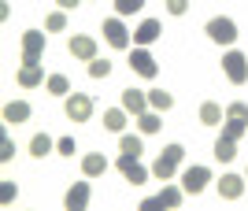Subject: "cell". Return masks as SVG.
I'll return each instance as SVG.
<instances>
[{
  "instance_id": "cell-1",
  "label": "cell",
  "mask_w": 248,
  "mask_h": 211,
  "mask_svg": "<svg viewBox=\"0 0 248 211\" xmlns=\"http://www.w3.org/2000/svg\"><path fill=\"white\" fill-rule=\"evenodd\" d=\"M182 156H186V148H182V145H167L163 152L155 156V163H152V178L170 181V178H174V170H178V163H182Z\"/></svg>"
},
{
  "instance_id": "cell-2",
  "label": "cell",
  "mask_w": 248,
  "mask_h": 211,
  "mask_svg": "<svg viewBox=\"0 0 248 211\" xmlns=\"http://www.w3.org/2000/svg\"><path fill=\"white\" fill-rule=\"evenodd\" d=\"M204 30H207V37H211L215 45H233V41H237V22L226 19V15H215V19H207Z\"/></svg>"
},
{
  "instance_id": "cell-3",
  "label": "cell",
  "mask_w": 248,
  "mask_h": 211,
  "mask_svg": "<svg viewBox=\"0 0 248 211\" xmlns=\"http://www.w3.org/2000/svg\"><path fill=\"white\" fill-rule=\"evenodd\" d=\"M63 111H67L71 122H89V115H93V96L89 93H67Z\"/></svg>"
},
{
  "instance_id": "cell-4",
  "label": "cell",
  "mask_w": 248,
  "mask_h": 211,
  "mask_svg": "<svg viewBox=\"0 0 248 211\" xmlns=\"http://www.w3.org/2000/svg\"><path fill=\"white\" fill-rule=\"evenodd\" d=\"M222 71H226V78H230L233 85H245V82H248V60H245V52L230 48V52L222 56Z\"/></svg>"
},
{
  "instance_id": "cell-5",
  "label": "cell",
  "mask_w": 248,
  "mask_h": 211,
  "mask_svg": "<svg viewBox=\"0 0 248 211\" xmlns=\"http://www.w3.org/2000/svg\"><path fill=\"white\" fill-rule=\"evenodd\" d=\"M115 167H119V174H123L130 185H145V181H148V170L137 163V156H126V152H123V156L115 159Z\"/></svg>"
},
{
  "instance_id": "cell-6",
  "label": "cell",
  "mask_w": 248,
  "mask_h": 211,
  "mask_svg": "<svg viewBox=\"0 0 248 211\" xmlns=\"http://www.w3.org/2000/svg\"><path fill=\"white\" fill-rule=\"evenodd\" d=\"M41 56H45V33L26 30L22 33V63H41Z\"/></svg>"
},
{
  "instance_id": "cell-7",
  "label": "cell",
  "mask_w": 248,
  "mask_h": 211,
  "mask_svg": "<svg viewBox=\"0 0 248 211\" xmlns=\"http://www.w3.org/2000/svg\"><path fill=\"white\" fill-rule=\"evenodd\" d=\"M130 71L141 74V78H155V74H159V63H155V56L148 52V48H134V52H130Z\"/></svg>"
},
{
  "instance_id": "cell-8",
  "label": "cell",
  "mask_w": 248,
  "mask_h": 211,
  "mask_svg": "<svg viewBox=\"0 0 248 211\" xmlns=\"http://www.w3.org/2000/svg\"><path fill=\"white\" fill-rule=\"evenodd\" d=\"M207 181H211V170L197 163V167H186V174H182V189L197 196V193H204V185H207Z\"/></svg>"
},
{
  "instance_id": "cell-9",
  "label": "cell",
  "mask_w": 248,
  "mask_h": 211,
  "mask_svg": "<svg viewBox=\"0 0 248 211\" xmlns=\"http://www.w3.org/2000/svg\"><path fill=\"white\" fill-rule=\"evenodd\" d=\"M104 41L111 48H130V30L119 19H104Z\"/></svg>"
},
{
  "instance_id": "cell-10",
  "label": "cell",
  "mask_w": 248,
  "mask_h": 211,
  "mask_svg": "<svg viewBox=\"0 0 248 211\" xmlns=\"http://www.w3.org/2000/svg\"><path fill=\"white\" fill-rule=\"evenodd\" d=\"M67 52L78 56V60H96V37H85V33H74L71 41H67Z\"/></svg>"
},
{
  "instance_id": "cell-11",
  "label": "cell",
  "mask_w": 248,
  "mask_h": 211,
  "mask_svg": "<svg viewBox=\"0 0 248 211\" xmlns=\"http://www.w3.org/2000/svg\"><path fill=\"white\" fill-rule=\"evenodd\" d=\"M245 185L248 181L241 178V174H222V178H218V196H222V200H241V196H245Z\"/></svg>"
},
{
  "instance_id": "cell-12",
  "label": "cell",
  "mask_w": 248,
  "mask_h": 211,
  "mask_svg": "<svg viewBox=\"0 0 248 211\" xmlns=\"http://www.w3.org/2000/svg\"><path fill=\"white\" fill-rule=\"evenodd\" d=\"M63 204H67V211H85L89 208V181H74L63 196Z\"/></svg>"
},
{
  "instance_id": "cell-13",
  "label": "cell",
  "mask_w": 248,
  "mask_h": 211,
  "mask_svg": "<svg viewBox=\"0 0 248 211\" xmlns=\"http://www.w3.org/2000/svg\"><path fill=\"white\" fill-rule=\"evenodd\" d=\"M123 107L137 119L141 111H148V93H141V89H123Z\"/></svg>"
},
{
  "instance_id": "cell-14",
  "label": "cell",
  "mask_w": 248,
  "mask_h": 211,
  "mask_svg": "<svg viewBox=\"0 0 248 211\" xmlns=\"http://www.w3.org/2000/svg\"><path fill=\"white\" fill-rule=\"evenodd\" d=\"M104 170H108L104 152H89V156H82V174H85V178H100Z\"/></svg>"
},
{
  "instance_id": "cell-15",
  "label": "cell",
  "mask_w": 248,
  "mask_h": 211,
  "mask_svg": "<svg viewBox=\"0 0 248 211\" xmlns=\"http://www.w3.org/2000/svg\"><path fill=\"white\" fill-rule=\"evenodd\" d=\"M41 82H45L41 63H22L19 67V85H22V89H33V85H41Z\"/></svg>"
},
{
  "instance_id": "cell-16",
  "label": "cell",
  "mask_w": 248,
  "mask_h": 211,
  "mask_svg": "<svg viewBox=\"0 0 248 211\" xmlns=\"http://www.w3.org/2000/svg\"><path fill=\"white\" fill-rule=\"evenodd\" d=\"M126 107H108L104 111V130H111V134H123V126H126Z\"/></svg>"
},
{
  "instance_id": "cell-17",
  "label": "cell",
  "mask_w": 248,
  "mask_h": 211,
  "mask_svg": "<svg viewBox=\"0 0 248 211\" xmlns=\"http://www.w3.org/2000/svg\"><path fill=\"white\" fill-rule=\"evenodd\" d=\"M26 119H30V104H26V100H11V104L4 107V122H15V126H19Z\"/></svg>"
},
{
  "instance_id": "cell-18",
  "label": "cell",
  "mask_w": 248,
  "mask_h": 211,
  "mask_svg": "<svg viewBox=\"0 0 248 211\" xmlns=\"http://www.w3.org/2000/svg\"><path fill=\"white\" fill-rule=\"evenodd\" d=\"M237 156V141L230 137V134H218L215 141V159H222V163H230V159Z\"/></svg>"
},
{
  "instance_id": "cell-19",
  "label": "cell",
  "mask_w": 248,
  "mask_h": 211,
  "mask_svg": "<svg viewBox=\"0 0 248 211\" xmlns=\"http://www.w3.org/2000/svg\"><path fill=\"white\" fill-rule=\"evenodd\" d=\"M155 37H159V22H155V19H145V22L134 30V41H137V45H152Z\"/></svg>"
},
{
  "instance_id": "cell-20",
  "label": "cell",
  "mask_w": 248,
  "mask_h": 211,
  "mask_svg": "<svg viewBox=\"0 0 248 211\" xmlns=\"http://www.w3.org/2000/svg\"><path fill=\"white\" fill-rule=\"evenodd\" d=\"M200 122H204V126H218V122H222V107H218L215 100H204V104H200Z\"/></svg>"
},
{
  "instance_id": "cell-21",
  "label": "cell",
  "mask_w": 248,
  "mask_h": 211,
  "mask_svg": "<svg viewBox=\"0 0 248 211\" xmlns=\"http://www.w3.org/2000/svg\"><path fill=\"white\" fill-rule=\"evenodd\" d=\"M159 126H163V119H159V111H152V107L137 115V130H141V134H155Z\"/></svg>"
},
{
  "instance_id": "cell-22",
  "label": "cell",
  "mask_w": 248,
  "mask_h": 211,
  "mask_svg": "<svg viewBox=\"0 0 248 211\" xmlns=\"http://www.w3.org/2000/svg\"><path fill=\"white\" fill-rule=\"evenodd\" d=\"M170 104H174V96L167 93V89H148V107L152 111H167Z\"/></svg>"
},
{
  "instance_id": "cell-23",
  "label": "cell",
  "mask_w": 248,
  "mask_h": 211,
  "mask_svg": "<svg viewBox=\"0 0 248 211\" xmlns=\"http://www.w3.org/2000/svg\"><path fill=\"white\" fill-rule=\"evenodd\" d=\"M52 148H56V141H52L48 134H33L30 137V156H48Z\"/></svg>"
},
{
  "instance_id": "cell-24",
  "label": "cell",
  "mask_w": 248,
  "mask_h": 211,
  "mask_svg": "<svg viewBox=\"0 0 248 211\" xmlns=\"http://www.w3.org/2000/svg\"><path fill=\"white\" fill-rule=\"evenodd\" d=\"M182 196H186V189H182V185H163L159 204H163V208H178V204H182Z\"/></svg>"
},
{
  "instance_id": "cell-25",
  "label": "cell",
  "mask_w": 248,
  "mask_h": 211,
  "mask_svg": "<svg viewBox=\"0 0 248 211\" xmlns=\"http://www.w3.org/2000/svg\"><path fill=\"white\" fill-rule=\"evenodd\" d=\"M45 89L56 93V96H67V93H71V82H67L63 74H48V78H45Z\"/></svg>"
},
{
  "instance_id": "cell-26",
  "label": "cell",
  "mask_w": 248,
  "mask_h": 211,
  "mask_svg": "<svg viewBox=\"0 0 248 211\" xmlns=\"http://www.w3.org/2000/svg\"><path fill=\"white\" fill-rule=\"evenodd\" d=\"M119 148H123L126 156H141L145 148H141V137L137 134H119Z\"/></svg>"
},
{
  "instance_id": "cell-27",
  "label": "cell",
  "mask_w": 248,
  "mask_h": 211,
  "mask_svg": "<svg viewBox=\"0 0 248 211\" xmlns=\"http://www.w3.org/2000/svg\"><path fill=\"white\" fill-rule=\"evenodd\" d=\"M245 130H248V122H245V119L226 115V126H222V134H230L233 141H241V137H245Z\"/></svg>"
},
{
  "instance_id": "cell-28",
  "label": "cell",
  "mask_w": 248,
  "mask_h": 211,
  "mask_svg": "<svg viewBox=\"0 0 248 211\" xmlns=\"http://www.w3.org/2000/svg\"><path fill=\"white\" fill-rule=\"evenodd\" d=\"M63 26H67V11H52V15H48V19H45V30H52V33H60L63 30Z\"/></svg>"
},
{
  "instance_id": "cell-29",
  "label": "cell",
  "mask_w": 248,
  "mask_h": 211,
  "mask_svg": "<svg viewBox=\"0 0 248 211\" xmlns=\"http://www.w3.org/2000/svg\"><path fill=\"white\" fill-rule=\"evenodd\" d=\"M108 74H111V63H108V60H100V56L89 60V78H108Z\"/></svg>"
},
{
  "instance_id": "cell-30",
  "label": "cell",
  "mask_w": 248,
  "mask_h": 211,
  "mask_svg": "<svg viewBox=\"0 0 248 211\" xmlns=\"http://www.w3.org/2000/svg\"><path fill=\"white\" fill-rule=\"evenodd\" d=\"M145 8V0H115V11L119 15H134V11Z\"/></svg>"
},
{
  "instance_id": "cell-31",
  "label": "cell",
  "mask_w": 248,
  "mask_h": 211,
  "mask_svg": "<svg viewBox=\"0 0 248 211\" xmlns=\"http://www.w3.org/2000/svg\"><path fill=\"white\" fill-rule=\"evenodd\" d=\"M11 156H15V141L4 134V137H0V159H4V163H11Z\"/></svg>"
},
{
  "instance_id": "cell-32",
  "label": "cell",
  "mask_w": 248,
  "mask_h": 211,
  "mask_svg": "<svg viewBox=\"0 0 248 211\" xmlns=\"http://www.w3.org/2000/svg\"><path fill=\"white\" fill-rule=\"evenodd\" d=\"M15 196H19V189H15V181H4V185H0V204H11Z\"/></svg>"
},
{
  "instance_id": "cell-33",
  "label": "cell",
  "mask_w": 248,
  "mask_h": 211,
  "mask_svg": "<svg viewBox=\"0 0 248 211\" xmlns=\"http://www.w3.org/2000/svg\"><path fill=\"white\" fill-rule=\"evenodd\" d=\"M56 152H60V156H74V152H78V148H74V137H60L56 141Z\"/></svg>"
},
{
  "instance_id": "cell-34",
  "label": "cell",
  "mask_w": 248,
  "mask_h": 211,
  "mask_svg": "<svg viewBox=\"0 0 248 211\" xmlns=\"http://www.w3.org/2000/svg\"><path fill=\"white\" fill-rule=\"evenodd\" d=\"M167 11H170V15H186V11H189V0H167Z\"/></svg>"
},
{
  "instance_id": "cell-35",
  "label": "cell",
  "mask_w": 248,
  "mask_h": 211,
  "mask_svg": "<svg viewBox=\"0 0 248 211\" xmlns=\"http://www.w3.org/2000/svg\"><path fill=\"white\" fill-rule=\"evenodd\" d=\"M56 4H60L63 11H71V8H78V4H82V0H56Z\"/></svg>"
},
{
  "instance_id": "cell-36",
  "label": "cell",
  "mask_w": 248,
  "mask_h": 211,
  "mask_svg": "<svg viewBox=\"0 0 248 211\" xmlns=\"http://www.w3.org/2000/svg\"><path fill=\"white\" fill-rule=\"evenodd\" d=\"M245 178H248V170H245Z\"/></svg>"
}]
</instances>
